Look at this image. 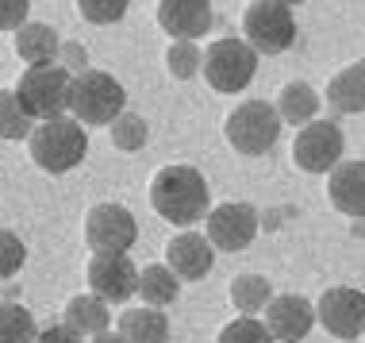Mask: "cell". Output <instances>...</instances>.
I'll return each mask as SVG.
<instances>
[{"mask_svg":"<svg viewBox=\"0 0 365 343\" xmlns=\"http://www.w3.org/2000/svg\"><path fill=\"white\" fill-rule=\"evenodd\" d=\"M150 204L173 228H189L208 217V182L196 166H162L150 182Z\"/></svg>","mask_w":365,"mask_h":343,"instance_id":"1","label":"cell"},{"mask_svg":"<svg viewBox=\"0 0 365 343\" xmlns=\"http://www.w3.org/2000/svg\"><path fill=\"white\" fill-rule=\"evenodd\" d=\"M88 135L85 124H77L73 116H54V120H38L31 131V159L38 170L46 174H66L85 159Z\"/></svg>","mask_w":365,"mask_h":343,"instance_id":"2","label":"cell"},{"mask_svg":"<svg viewBox=\"0 0 365 343\" xmlns=\"http://www.w3.org/2000/svg\"><path fill=\"white\" fill-rule=\"evenodd\" d=\"M123 85L115 81L112 74L104 70H81L73 74V85H70V112L77 124L85 127H104V124H115V116H123Z\"/></svg>","mask_w":365,"mask_h":343,"instance_id":"3","label":"cell"},{"mask_svg":"<svg viewBox=\"0 0 365 343\" xmlns=\"http://www.w3.org/2000/svg\"><path fill=\"white\" fill-rule=\"evenodd\" d=\"M70 85H73V74L66 66L43 62L24 70V77L16 81V96L31 120H54V116H66V109H70Z\"/></svg>","mask_w":365,"mask_h":343,"instance_id":"4","label":"cell"},{"mask_svg":"<svg viewBox=\"0 0 365 343\" xmlns=\"http://www.w3.org/2000/svg\"><path fill=\"white\" fill-rule=\"evenodd\" d=\"M281 116L269 101H246L239 104L223 124V135L231 143V151H239L242 159H258L273 143L281 139Z\"/></svg>","mask_w":365,"mask_h":343,"instance_id":"5","label":"cell"},{"mask_svg":"<svg viewBox=\"0 0 365 343\" xmlns=\"http://www.w3.org/2000/svg\"><path fill=\"white\" fill-rule=\"evenodd\" d=\"M254 70H258V51L246 39H215L204 54V77L215 93H242L254 81Z\"/></svg>","mask_w":365,"mask_h":343,"instance_id":"6","label":"cell"},{"mask_svg":"<svg viewBox=\"0 0 365 343\" xmlns=\"http://www.w3.org/2000/svg\"><path fill=\"white\" fill-rule=\"evenodd\" d=\"M242 35L258 54H281L296 43V19L292 8L281 0H250L242 16Z\"/></svg>","mask_w":365,"mask_h":343,"instance_id":"7","label":"cell"},{"mask_svg":"<svg viewBox=\"0 0 365 343\" xmlns=\"http://www.w3.org/2000/svg\"><path fill=\"white\" fill-rule=\"evenodd\" d=\"M139 239V224L135 217L115 201L93 204L85 217V243L93 254H127L131 243Z\"/></svg>","mask_w":365,"mask_h":343,"instance_id":"8","label":"cell"},{"mask_svg":"<svg viewBox=\"0 0 365 343\" xmlns=\"http://www.w3.org/2000/svg\"><path fill=\"white\" fill-rule=\"evenodd\" d=\"M342 127L334 120H312L296 131V143H292V162L308 174H331L334 166L342 162Z\"/></svg>","mask_w":365,"mask_h":343,"instance_id":"9","label":"cell"},{"mask_svg":"<svg viewBox=\"0 0 365 343\" xmlns=\"http://www.w3.org/2000/svg\"><path fill=\"white\" fill-rule=\"evenodd\" d=\"M315 320L331 332L334 339H358L365 332V293L354 286H331L315 305Z\"/></svg>","mask_w":365,"mask_h":343,"instance_id":"10","label":"cell"},{"mask_svg":"<svg viewBox=\"0 0 365 343\" xmlns=\"http://www.w3.org/2000/svg\"><path fill=\"white\" fill-rule=\"evenodd\" d=\"M208 239L215 251H242L258 235V209L246 201H223L208 212Z\"/></svg>","mask_w":365,"mask_h":343,"instance_id":"11","label":"cell"},{"mask_svg":"<svg viewBox=\"0 0 365 343\" xmlns=\"http://www.w3.org/2000/svg\"><path fill=\"white\" fill-rule=\"evenodd\" d=\"M139 274L135 262L127 254H93L85 267V278H88V289L96 293L101 301L115 305V301H127L131 293H139Z\"/></svg>","mask_w":365,"mask_h":343,"instance_id":"12","label":"cell"},{"mask_svg":"<svg viewBox=\"0 0 365 343\" xmlns=\"http://www.w3.org/2000/svg\"><path fill=\"white\" fill-rule=\"evenodd\" d=\"M315 324V305L304 301L300 293H281L265 305V328L281 343H300Z\"/></svg>","mask_w":365,"mask_h":343,"instance_id":"13","label":"cell"},{"mask_svg":"<svg viewBox=\"0 0 365 343\" xmlns=\"http://www.w3.org/2000/svg\"><path fill=\"white\" fill-rule=\"evenodd\" d=\"M165 267H170L181 282H196L215 267V247L208 235L200 232H181L165 243Z\"/></svg>","mask_w":365,"mask_h":343,"instance_id":"14","label":"cell"},{"mask_svg":"<svg viewBox=\"0 0 365 343\" xmlns=\"http://www.w3.org/2000/svg\"><path fill=\"white\" fill-rule=\"evenodd\" d=\"M158 24L173 39H192L208 35L212 27V0H162L158 4Z\"/></svg>","mask_w":365,"mask_h":343,"instance_id":"15","label":"cell"},{"mask_svg":"<svg viewBox=\"0 0 365 343\" xmlns=\"http://www.w3.org/2000/svg\"><path fill=\"white\" fill-rule=\"evenodd\" d=\"M327 197L346 217H365V162H339L331 170Z\"/></svg>","mask_w":365,"mask_h":343,"instance_id":"16","label":"cell"},{"mask_svg":"<svg viewBox=\"0 0 365 343\" xmlns=\"http://www.w3.org/2000/svg\"><path fill=\"white\" fill-rule=\"evenodd\" d=\"M112 324V312H108V301H101L96 293H77V297L66 301V328H73L77 336H101Z\"/></svg>","mask_w":365,"mask_h":343,"instance_id":"17","label":"cell"},{"mask_svg":"<svg viewBox=\"0 0 365 343\" xmlns=\"http://www.w3.org/2000/svg\"><path fill=\"white\" fill-rule=\"evenodd\" d=\"M327 101H331V109L342 112V116L365 112V58H361V62H354V66H346L342 74L331 77Z\"/></svg>","mask_w":365,"mask_h":343,"instance_id":"18","label":"cell"},{"mask_svg":"<svg viewBox=\"0 0 365 343\" xmlns=\"http://www.w3.org/2000/svg\"><path fill=\"white\" fill-rule=\"evenodd\" d=\"M120 336L127 343H170V320L162 309H127L120 317Z\"/></svg>","mask_w":365,"mask_h":343,"instance_id":"19","label":"cell"},{"mask_svg":"<svg viewBox=\"0 0 365 343\" xmlns=\"http://www.w3.org/2000/svg\"><path fill=\"white\" fill-rule=\"evenodd\" d=\"M16 54L24 58L27 66H43V62H54L58 58V35H54V27H46V24H24L16 31Z\"/></svg>","mask_w":365,"mask_h":343,"instance_id":"20","label":"cell"},{"mask_svg":"<svg viewBox=\"0 0 365 343\" xmlns=\"http://www.w3.org/2000/svg\"><path fill=\"white\" fill-rule=\"evenodd\" d=\"M315 112H319V93H315L308 81H289V85L281 89V96H277V116H281L284 124L304 127V124L315 120Z\"/></svg>","mask_w":365,"mask_h":343,"instance_id":"21","label":"cell"},{"mask_svg":"<svg viewBox=\"0 0 365 343\" xmlns=\"http://www.w3.org/2000/svg\"><path fill=\"white\" fill-rule=\"evenodd\" d=\"M177 289H181V278L165 267V262H154V267H146L139 274V293H143V301L150 309H165V305H173L177 301Z\"/></svg>","mask_w":365,"mask_h":343,"instance_id":"22","label":"cell"},{"mask_svg":"<svg viewBox=\"0 0 365 343\" xmlns=\"http://www.w3.org/2000/svg\"><path fill=\"white\" fill-rule=\"evenodd\" d=\"M269 301H273L269 278H262V274H239V278H231V305L239 309L242 317L265 312Z\"/></svg>","mask_w":365,"mask_h":343,"instance_id":"23","label":"cell"},{"mask_svg":"<svg viewBox=\"0 0 365 343\" xmlns=\"http://www.w3.org/2000/svg\"><path fill=\"white\" fill-rule=\"evenodd\" d=\"M0 343H38L35 317L19 301H0Z\"/></svg>","mask_w":365,"mask_h":343,"instance_id":"24","label":"cell"},{"mask_svg":"<svg viewBox=\"0 0 365 343\" xmlns=\"http://www.w3.org/2000/svg\"><path fill=\"white\" fill-rule=\"evenodd\" d=\"M35 131V120L24 112L16 89H0V139H31Z\"/></svg>","mask_w":365,"mask_h":343,"instance_id":"25","label":"cell"},{"mask_svg":"<svg viewBox=\"0 0 365 343\" xmlns=\"http://www.w3.org/2000/svg\"><path fill=\"white\" fill-rule=\"evenodd\" d=\"M165 66H170V74L177 81H189V77H196L204 70V54L192 39H173L170 51H165Z\"/></svg>","mask_w":365,"mask_h":343,"instance_id":"26","label":"cell"},{"mask_svg":"<svg viewBox=\"0 0 365 343\" xmlns=\"http://www.w3.org/2000/svg\"><path fill=\"white\" fill-rule=\"evenodd\" d=\"M108 127H112V143L120 146V151H139V146H146V139H150V127H146V120L135 112L115 116V124H108Z\"/></svg>","mask_w":365,"mask_h":343,"instance_id":"27","label":"cell"},{"mask_svg":"<svg viewBox=\"0 0 365 343\" xmlns=\"http://www.w3.org/2000/svg\"><path fill=\"white\" fill-rule=\"evenodd\" d=\"M215 343H273V336H269V328H265V320L239 317V320H231V324L220 332Z\"/></svg>","mask_w":365,"mask_h":343,"instance_id":"28","label":"cell"},{"mask_svg":"<svg viewBox=\"0 0 365 343\" xmlns=\"http://www.w3.org/2000/svg\"><path fill=\"white\" fill-rule=\"evenodd\" d=\"M24 262H27V247H24V239H19L16 232L0 228V282L16 278V274L24 270Z\"/></svg>","mask_w":365,"mask_h":343,"instance_id":"29","label":"cell"},{"mask_svg":"<svg viewBox=\"0 0 365 343\" xmlns=\"http://www.w3.org/2000/svg\"><path fill=\"white\" fill-rule=\"evenodd\" d=\"M127 8H131V0H77V12L88 24H115L127 16Z\"/></svg>","mask_w":365,"mask_h":343,"instance_id":"30","label":"cell"},{"mask_svg":"<svg viewBox=\"0 0 365 343\" xmlns=\"http://www.w3.org/2000/svg\"><path fill=\"white\" fill-rule=\"evenodd\" d=\"M27 0H0V31H19L27 24Z\"/></svg>","mask_w":365,"mask_h":343,"instance_id":"31","label":"cell"},{"mask_svg":"<svg viewBox=\"0 0 365 343\" xmlns=\"http://www.w3.org/2000/svg\"><path fill=\"white\" fill-rule=\"evenodd\" d=\"M58 66H66L70 74L88 70V54H85V46H81V43H62V46H58Z\"/></svg>","mask_w":365,"mask_h":343,"instance_id":"32","label":"cell"},{"mask_svg":"<svg viewBox=\"0 0 365 343\" xmlns=\"http://www.w3.org/2000/svg\"><path fill=\"white\" fill-rule=\"evenodd\" d=\"M38 343H81V336L66 324H51V328L38 332Z\"/></svg>","mask_w":365,"mask_h":343,"instance_id":"33","label":"cell"},{"mask_svg":"<svg viewBox=\"0 0 365 343\" xmlns=\"http://www.w3.org/2000/svg\"><path fill=\"white\" fill-rule=\"evenodd\" d=\"M88 343H127V339L120 336V332H112V328H108V332H101V336H93Z\"/></svg>","mask_w":365,"mask_h":343,"instance_id":"34","label":"cell"},{"mask_svg":"<svg viewBox=\"0 0 365 343\" xmlns=\"http://www.w3.org/2000/svg\"><path fill=\"white\" fill-rule=\"evenodd\" d=\"M281 4H289V8H292V4H304V0H281Z\"/></svg>","mask_w":365,"mask_h":343,"instance_id":"35","label":"cell"}]
</instances>
